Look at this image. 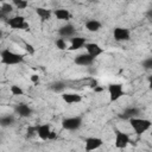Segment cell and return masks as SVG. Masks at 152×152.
<instances>
[{
	"instance_id": "obj_1",
	"label": "cell",
	"mask_w": 152,
	"mask_h": 152,
	"mask_svg": "<svg viewBox=\"0 0 152 152\" xmlns=\"http://www.w3.org/2000/svg\"><path fill=\"white\" fill-rule=\"evenodd\" d=\"M0 57H1V63L6 65H15L24 62V55L13 52L10 49H4L0 53Z\"/></svg>"
},
{
	"instance_id": "obj_2",
	"label": "cell",
	"mask_w": 152,
	"mask_h": 152,
	"mask_svg": "<svg viewBox=\"0 0 152 152\" xmlns=\"http://www.w3.org/2000/svg\"><path fill=\"white\" fill-rule=\"evenodd\" d=\"M131 124V127L133 128V131L135 132V134L141 135L142 133L147 132L151 126H152V121L148 119H142V118H132L128 120Z\"/></svg>"
},
{
	"instance_id": "obj_3",
	"label": "cell",
	"mask_w": 152,
	"mask_h": 152,
	"mask_svg": "<svg viewBox=\"0 0 152 152\" xmlns=\"http://www.w3.org/2000/svg\"><path fill=\"white\" fill-rule=\"evenodd\" d=\"M108 93H109V101L110 102H115V101H118L120 97H122L125 95L124 87L120 83L109 84L108 86Z\"/></svg>"
},
{
	"instance_id": "obj_4",
	"label": "cell",
	"mask_w": 152,
	"mask_h": 152,
	"mask_svg": "<svg viewBox=\"0 0 152 152\" xmlns=\"http://www.w3.org/2000/svg\"><path fill=\"white\" fill-rule=\"evenodd\" d=\"M81 126H82L81 116H71V118H65L62 120V127L66 131H76Z\"/></svg>"
},
{
	"instance_id": "obj_5",
	"label": "cell",
	"mask_w": 152,
	"mask_h": 152,
	"mask_svg": "<svg viewBox=\"0 0 152 152\" xmlns=\"http://www.w3.org/2000/svg\"><path fill=\"white\" fill-rule=\"evenodd\" d=\"M7 24L10 25V27L14 30H28L30 27L23 15H15L13 18H10L7 20Z\"/></svg>"
},
{
	"instance_id": "obj_6",
	"label": "cell",
	"mask_w": 152,
	"mask_h": 152,
	"mask_svg": "<svg viewBox=\"0 0 152 152\" xmlns=\"http://www.w3.org/2000/svg\"><path fill=\"white\" fill-rule=\"evenodd\" d=\"M115 147L116 148H125L129 144V135L127 133H124L122 131L115 129Z\"/></svg>"
},
{
	"instance_id": "obj_7",
	"label": "cell",
	"mask_w": 152,
	"mask_h": 152,
	"mask_svg": "<svg viewBox=\"0 0 152 152\" xmlns=\"http://www.w3.org/2000/svg\"><path fill=\"white\" fill-rule=\"evenodd\" d=\"M113 37L116 42H127L131 39V32L125 27H115L113 30Z\"/></svg>"
},
{
	"instance_id": "obj_8",
	"label": "cell",
	"mask_w": 152,
	"mask_h": 152,
	"mask_svg": "<svg viewBox=\"0 0 152 152\" xmlns=\"http://www.w3.org/2000/svg\"><path fill=\"white\" fill-rule=\"evenodd\" d=\"M95 61V57H93L91 55H89L88 52L86 53H80L75 57V63L77 65H82V66H88L91 65Z\"/></svg>"
},
{
	"instance_id": "obj_9",
	"label": "cell",
	"mask_w": 152,
	"mask_h": 152,
	"mask_svg": "<svg viewBox=\"0 0 152 152\" xmlns=\"http://www.w3.org/2000/svg\"><path fill=\"white\" fill-rule=\"evenodd\" d=\"M103 144V140L101 138L97 137H90L86 139V151L90 152V151H95L97 148H100Z\"/></svg>"
},
{
	"instance_id": "obj_10",
	"label": "cell",
	"mask_w": 152,
	"mask_h": 152,
	"mask_svg": "<svg viewBox=\"0 0 152 152\" xmlns=\"http://www.w3.org/2000/svg\"><path fill=\"white\" fill-rule=\"evenodd\" d=\"M86 44H87L86 38H83V37H76L75 36V37H72L70 39V46L68 48V50L69 51H76V50H80V49L84 48Z\"/></svg>"
},
{
	"instance_id": "obj_11",
	"label": "cell",
	"mask_w": 152,
	"mask_h": 152,
	"mask_svg": "<svg viewBox=\"0 0 152 152\" xmlns=\"http://www.w3.org/2000/svg\"><path fill=\"white\" fill-rule=\"evenodd\" d=\"M140 114V109L137 108V107H127L125 108L120 114H119V118L120 119H124V120H129L132 118H135Z\"/></svg>"
},
{
	"instance_id": "obj_12",
	"label": "cell",
	"mask_w": 152,
	"mask_h": 152,
	"mask_svg": "<svg viewBox=\"0 0 152 152\" xmlns=\"http://www.w3.org/2000/svg\"><path fill=\"white\" fill-rule=\"evenodd\" d=\"M14 112L21 118H28L32 114V108L26 103H18L14 107Z\"/></svg>"
},
{
	"instance_id": "obj_13",
	"label": "cell",
	"mask_w": 152,
	"mask_h": 152,
	"mask_svg": "<svg viewBox=\"0 0 152 152\" xmlns=\"http://www.w3.org/2000/svg\"><path fill=\"white\" fill-rule=\"evenodd\" d=\"M75 33H76V28L71 24L63 25L58 30V34L61 37H63V38H72V37H75Z\"/></svg>"
},
{
	"instance_id": "obj_14",
	"label": "cell",
	"mask_w": 152,
	"mask_h": 152,
	"mask_svg": "<svg viewBox=\"0 0 152 152\" xmlns=\"http://www.w3.org/2000/svg\"><path fill=\"white\" fill-rule=\"evenodd\" d=\"M84 48H86L87 52L89 55H91L93 57H95V58L103 53V49L99 44H96V43H87Z\"/></svg>"
},
{
	"instance_id": "obj_15",
	"label": "cell",
	"mask_w": 152,
	"mask_h": 152,
	"mask_svg": "<svg viewBox=\"0 0 152 152\" xmlns=\"http://www.w3.org/2000/svg\"><path fill=\"white\" fill-rule=\"evenodd\" d=\"M62 99L68 104H74V103H78L82 101V96L80 94H76V93H63Z\"/></svg>"
},
{
	"instance_id": "obj_16",
	"label": "cell",
	"mask_w": 152,
	"mask_h": 152,
	"mask_svg": "<svg viewBox=\"0 0 152 152\" xmlns=\"http://www.w3.org/2000/svg\"><path fill=\"white\" fill-rule=\"evenodd\" d=\"M50 133H51V127H50V125L44 124V125L37 126V135H38L42 140H49Z\"/></svg>"
},
{
	"instance_id": "obj_17",
	"label": "cell",
	"mask_w": 152,
	"mask_h": 152,
	"mask_svg": "<svg viewBox=\"0 0 152 152\" xmlns=\"http://www.w3.org/2000/svg\"><path fill=\"white\" fill-rule=\"evenodd\" d=\"M101 27H102V24H101L99 20H95V19L88 20V21L86 23V28H87L89 32H97V31H100Z\"/></svg>"
},
{
	"instance_id": "obj_18",
	"label": "cell",
	"mask_w": 152,
	"mask_h": 152,
	"mask_svg": "<svg viewBox=\"0 0 152 152\" xmlns=\"http://www.w3.org/2000/svg\"><path fill=\"white\" fill-rule=\"evenodd\" d=\"M36 13L38 14V17L42 19V20H49L51 18V10L49 8H45V7H37L36 8Z\"/></svg>"
},
{
	"instance_id": "obj_19",
	"label": "cell",
	"mask_w": 152,
	"mask_h": 152,
	"mask_svg": "<svg viewBox=\"0 0 152 152\" xmlns=\"http://www.w3.org/2000/svg\"><path fill=\"white\" fill-rule=\"evenodd\" d=\"M53 14L56 15L57 19L59 20H69L71 18V13L68 11V10H64V8H58L53 12Z\"/></svg>"
},
{
	"instance_id": "obj_20",
	"label": "cell",
	"mask_w": 152,
	"mask_h": 152,
	"mask_svg": "<svg viewBox=\"0 0 152 152\" xmlns=\"http://www.w3.org/2000/svg\"><path fill=\"white\" fill-rule=\"evenodd\" d=\"M13 124H14V116L12 114L4 115L0 119V126L1 127H8V126H12Z\"/></svg>"
},
{
	"instance_id": "obj_21",
	"label": "cell",
	"mask_w": 152,
	"mask_h": 152,
	"mask_svg": "<svg viewBox=\"0 0 152 152\" xmlns=\"http://www.w3.org/2000/svg\"><path fill=\"white\" fill-rule=\"evenodd\" d=\"M50 89L53 90L55 93H62L65 89V83L62 81H56V82L50 84Z\"/></svg>"
},
{
	"instance_id": "obj_22",
	"label": "cell",
	"mask_w": 152,
	"mask_h": 152,
	"mask_svg": "<svg viewBox=\"0 0 152 152\" xmlns=\"http://www.w3.org/2000/svg\"><path fill=\"white\" fill-rule=\"evenodd\" d=\"M13 11V6L11 4H7V2H4L1 5V8H0V13H1V17L5 18L7 14H10L11 12Z\"/></svg>"
},
{
	"instance_id": "obj_23",
	"label": "cell",
	"mask_w": 152,
	"mask_h": 152,
	"mask_svg": "<svg viewBox=\"0 0 152 152\" xmlns=\"http://www.w3.org/2000/svg\"><path fill=\"white\" fill-rule=\"evenodd\" d=\"M12 2L14 4V6L18 10H25L28 6V1H26V0H12Z\"/></svg>"
},
{
	"instance_id": "obj_24",
	"label": "cell",
	"mask_w": 152,
	"mask_h": 152,
	"mask_svg": "<svg viewBox=\"0 0 152 152\" xmlns=\"http://www.w3.org/2000/svg\"><path fill=\"white\" fill-rule=\"evenodd\" d=\"M10 90H11L12 95H15V96H20V95H24V90H23V89H21L19 86H17V84H13V86H11Z\"/></svg>"
},
{
	"instance_id": "obj_25",
	"label": "cell",
	"mask_w": 152,
	"mask_h": 152,
	"mask_svg": "<svg viewBox=\"0 0 152 152\" xmlns=\"http://www.w3.org/2000/svg\"><path fill=\"white\" fill-rule=\"evenodd\" d=\"M55 44H56V48H57L58 50H66V49H68L66 43H65V40H64L63 38H58V39H56Z\"/></svg>"
},
{
	"instance_id": "obj_26",
	"label": "cell",
	"mask_w": 152,
	"mask_h": 152,
	"mask_svg": "<svg viewBox=\"0 0 152 152\" xmlns=\"http://www.w3.org/2000/svg\"><path fill=\"white\" fill-rule=\"evenodd\" d=\"M141 65L145 70H152V57H147L141 62Z\"/></svg>"
},
{
	"instance_id": "obj_27",
	"label": "cell",
	"mask_w": 152,
	"mask_h": 152,
	"mask_svg": "<svg viewBox=\"0 0 152 152\" xmlns=\"http://www.w3.org/2000/svg\"><path fill=\"white\" fill-rule=\"evenodd\" d=\"M27 134V138H32L33 135H36L37 134V126L36 127H33V126H30L28 128H27V132H26Z\"/></svg>"
},
{
	"instance_id": "obj_28",
	"label": "cell",
	"mask_w": 152,
	"mask_h": 152,
	"mask_svg": "<svg viewBox=\"0 0 152 152\" xmlns=\"http://www.w3.org/2000/svg\"><path fill=\"white\" fill-rule=\"evenodd\" d=\"M25 50L28 52V55H34V52H36V49L33 48V45L27 42H25Z\"/></svg>"
},
{
	"instance_id": "obj_29",
	"label": "cell",
	"mask_w": 152,
	"mask_h": 152,
	"mask_svg": "<svg viewBox=\"0 0 152 152\" xmlns=\"http://www.w3.org/2000/svg\"><path fill=\"white\" fill-rule=\"evenodd\" d=\"M30 80H31V82L32 83H39V76L37 75V74H33V75H31L30 76Z\"/></svg>"
},
{
	"instance_id": "obj_30",
	"label": "cell",
	"mask_w": 152,
	"mask_h": 152,
	"mask_svg": "<svg viewBox=\"0 0 152 152\" xmlns=\"http://www.w3.org/2000/svg\"><path fill=\"white\" fill-rule=\"evenodd\" d=\"M56 138H57V133L53 132V131H51V133H50V135H49V140H53V139H56Z\"/></svg>"
},
{
	"instance_id": "obj_31",
	"label": "cell",
	"mask_w": 152,
	"mask_h": 152,
	"mask_svg": "<svg viewBox=\"0 0 152 152\" xmlns=\"http://www.w3.org/2000/svg\"><path fill=\"white\" fill-rule=\"evenodd\" d=\"M148 88L152 90V75L148 77Z\"/></svg>"
},
{
	"instance_id": "obj_32",
	"label": "cell",
	"mask_w": 152,
	"mask_h": 152,
	"mask_svg": "<svg viewBox=\"0 0 152 152\" xmlns=\"http://www.w3.org/2000/svg\"><path fill=\"white\" fill-rule=\"evenodd\" d=\"M147 17H148V18H151V19H152V8H151V10H148V11H147Z\"/></svg>"
},
{
	"instance_id": "obj_33",
	"label": "cell",
	"mask_w": 152,
	"mask_h": 152,
	"mask_svg": "<svg viewBox=\"0 0 152 152\" xmlns=\"http://www.w3.org/2000/svg\"><path fill=\"white\" fill-rule=\"evenodd\" d=\"M151 135H152V132H151Z\"/></svg>"
},
{
	"instance_id": "obj_34",
	"label": "cell",
	"mask_w": 152,
	"mask_h": 152,
	"mask_svg": "<svg viewBox=\"0 0 152 152\" xmlns=\"http://www.w3.org/2000/svg\"><path fill=\"white\" fill-rule=\"evenodd\" d=\"M1 1H4V0H1Z\"/></svg>"
},
{
	"instance_id": "obj_35",
	"label": "cell",
	"mask_w": 152,
	"mask_h": 152,
	"mask_svg": "<svg viewBox=\"0 0 152 152\" xmlns=\"http://www.w3.org/2000/svg\"><path fill=\"white\" fill-rule=\"evenodd\" d=\"M26 1H28V0H26Z\"/></svg>"
}]
</instances>
